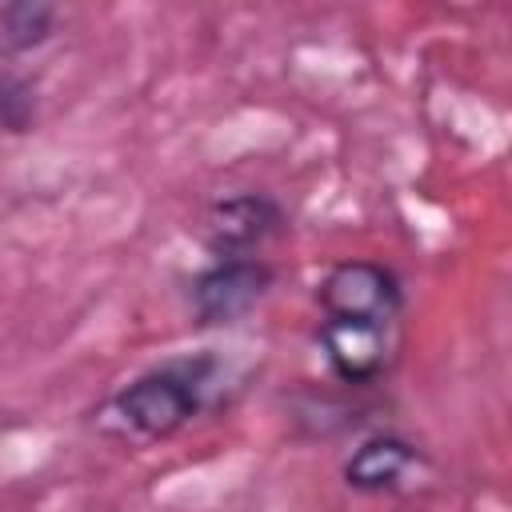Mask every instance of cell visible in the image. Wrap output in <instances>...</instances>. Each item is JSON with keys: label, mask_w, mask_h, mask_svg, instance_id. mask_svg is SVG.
<instances>
[{"label": "cell", "mask_w": 512, "mask_h": 512, "mask_svg": "<svg viewBox=\"0 0 512 512\" xmlns=\"http://www.w3.org/2000/svg\"><path fill=\"white\" fill-rule=\"evenodd\" d=\"M212 372H216L212 356H188L148 368L112 396V416L120 420L124 432L140 440H168L184 424H192L196 412L204 408Z\"/></svg>", "instance_id": "6da1fadb"}, {"label": "cell", "mask_w": 512, "mask_h": 512, "mask_svg": "<svg viewBox=\"0 0 512 512\" xmlns=\"http://www.w3.org/2000/svg\"><path fill=\"white\" fill-rule=\"evenodd\" d=\"M324 320H352L392 328L404 308V288L392 268L376 260H340L316 288Z\"/></svg>", "instance_id": "7a4b0ae2"}, {"label": "cell", "mask_w": 512, "mask_h": 512, "mask_svg": "<svg viewBox=\"0 0 512 512\" xmlns=\"http://www.w3.org/2000/svg\"><path fill=\"white\" fill-rule=\"evenodd\" d=\"M268 288H272V268L264 260L224 256L212 260L192 280V312L200 324H236L264 300Z\"/></svg>", "instance_id": "3957f363"}, {"label": "cell", "mask_w": 512, "mask_h": 512, "mask_svg": "<svg viewBox=\"0 0 512 512\" xmlns=\"http://www.w3.org/2000/svg\"><path fill=\"white\" fill-rule=\"evenodd\" d=\"M284 212L272 196L264 192H240L228 200H216L204 216V244L224 256H252L272 232H280Z\"/></svg>", "instance_id": "277c9868"}, {"label": "cell", "mask_w": 512, "mask_h": 512, "mask_svg": "<svg viewBox=\"0 0 512 512\" xmlns=\"http://www.w3.org/2000/svg\"><path fill=\"white\" fill-rule=\"evenodd\" d=\"M388 332L376 324H352V320H320V348L328 368L344 384H372L388 368Z\"/></svg>", "instance_id": "5b68a950"}, {"label": "cell", "mask_w": 512, "mask_h": 512, "mask_svg": "<svg viewBox=\"0 0 512 512\" xmlns=\"http://www.w3.org/2000/svg\"><path fill=\"white\" fill-rule=\"evenodd\" d=\"M416 460L420 456L408 440L380 432L352 448V456L344 460V484L356 492H388L416 468Z\"/></svg>", "instance_id": "8992f818"}, {"label": "cell", "mask_w": 512, "mask_h": 512, "mask_svg": "<svg viewBox=\"0 0 512 512\" xmlns=\"http://www.w3.org/2000/svg\"><path fill=\"white\" fill-rule=\"evenodd\" d=\"M56 24V8L52 4H8L0 8V52H28L36 44H44L52 36Z\"/></svg>", "instance_id": "52a82bcc"}, {"label": "cell", "mask_w": 512, "mask_h": 512, "mask_svg": "<svg viewBox=\"0 0 512 512\" xmlns=\"http://www.w3.org/2000/svg\"><path fill=\"white\" fill-rule=\"evenodd\" d=\"M36 116V96L32 84L8 64L0 60V128L4 132H24Z\"/></svg>", "instance_id": "ba28073f"}]
</instances>
